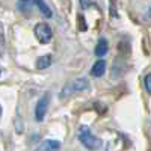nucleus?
<instances>
[{"label":"nucleus","instance_id":"obj_6","mask_svg":"<svg viewBox=\"0 0 151 151\" xmlns=\"http://www.w3.org/2000/svg\"><path fill=\"white\" fill-rule=\"evenodd\" d=\"M106 67H107V64L103 59L97 60L91 68V76H94V77H101V76L106 73Z\"/></svg>","mask_w":151,"mask_h":151},{"label":"nucleus","instance_id":"obj_13","mask_svg":"<svg viewBox=\"0 0 151 151\" xmlns=\"http://www.w3.org/2000/svg\"><path fill=\"white\" fill-rule=\"evenodd\" d=\"M148 14H150V17H151V8H150V12H148Z\"/></svg>","mask_w":151,"mask_h":151},{"label":"nucleus","instance_id":"obj_8","mask_svg":"<svg viewBox=\"0 0 151 151\" xmlns=\"http://www.w3.org/2000/svg\"><path fill=\"white\" fill-rule=\"evenodd\" d=\"M52 62H53L52 55H44V56H41V58H38V60H36V68H38V70H45V68H48L50 65H52Z\"/></svg>","mask_w":151,"mask_h":151},{"label":"nucleus","instance_id":"obj_2","mask_svg":"<svg viewBox=\"0 0 151 151\" xmlns=\"http://www.w3.org/2000/svg\"><path fill=\"white\" fill-rule=\"evenodd\" d=\"M88 88H89V80L85 79V77H79V79L73 80V82H68L64 86V89H62V92H60V98H67L68 95H71L74 92H83V91L88 89Z\"/></svg>","mask_w":151,"mask_h":151},{"label":"nucleus","instance_id":"obj_14","mask_svg":"<svg viewBox=\"0 0 151 151\" xmlns=\"http://www.w3.org/2000/svg\"><path fill=\"white\" fill-rule=\"evenodd\" d=\"M21 2H27V0H21Z\"/></svg>","mask_w":151,"mask_h":151},{"label":"nucleus","instance_id":"obj_10","mask_svg":"<svg viewBox=\"0 0 151 151\" xmlns=\"http://www.w3.org/2000/svg\"><path fill=\"white\" fill-rule=\"evenodd\" d=\"M77 20H79V30L80 32H85L88 27H86V21H85V17L82 15V14H79L77 15Z\"/></svg>","mask_w":151,"mask_h":151},{"label":"nucleus","instance_id":"obj_7","mask_svg":"<svg viewBox=\"0 0 151 151\" xmlns=\"http://www.w3.org/2000/svg\"><path fill=\"white\" fill-rule=\"evenodd\" d=\"M107 48H109V42L106 38H100L97 45H95V56H104L107 53Z\"/></svg>","mask_w":151,"mask_h":151},{"label":"nucleus","instance_id":"obj_12","mask_svg":"<svg viewBox=\"0 0 151 151\" xmlns=\"http://www.w3.org/2000/svg\"><path fill=\"white\" fill-rule=\"evenodd\" d=\"M79 2H80V6L83 9H88V8L92 5V0H79Z\"/></svg>","mask_w":151,"mask_h":151},{"label":"nucleus","instance_id":"obj_9","mask_svg":"<svg viewBox=\"0 0 151 151\" xmlns=\"http://www.w3.org/2000/svg\"><path fill=\"white\" fill-rule=\"evenodd\" d=\"M35 2V5L38 6V9L41 11V14L44 15V17H47V18H50L53 14H52V9H50L48 6H47V3L44 2V0H33Z\"/></svg>","mask_w":151,"mask_h":151},{"label":"nucleus","instance_id":"obj_1","mask_svg":"<svg viewBox=\"0 0 151 151\" xmlns=\"http://www.w3.org/2000/svg\"><path fill=\"white\" fill-rule=\"evenodd\" d=\"M79 141L82 142L83 147H86L91 151H95V150H98L100 147H101V139L94 136L86 125H80L79 127Z\"/></svg>","mask_w":151,"mask_h":151},{"label":"nucleus","instance_id":"obj_3","mask_svg":"<svg viewBox=\"0 0 151 151\" xmlns=\"http://www.w3.org/2000/svg\"><path fill=\"white\" fill-rule=\"evenodd\" d=\"M33 32H35L36 40L40 41L41 44L50 42V40H52V36H53L52 27H50L47 23H38L36 26H35V30H33Z\"/></svg>","mask_w":151,"mask_h":151},{"label":"nucleus","instance_id":"obj_11","mask_svg":"<svg viewBox=\"0 0 151 151\" xmlns=\"http://www.w3.org/2000/svg\"><path fill=\"white\" fill-rule=\"evenodd\" d=\"M145 89H147V92L151 95V73L145 76Z\"/></svg>","mask_w":151,"mask_h":151},{"label":"nucleus","instance_id":"obj_4","mask_svg":"<svg viewBox=\"0 0 151 151\" xmlns=\"http://www.w3.org/2000/svg\"><path fill=\"white\" fill-rule=\"evenodd\" d=\"M48 103H50V94H44L40 100H38V103L35 106V118L36 121H42L45 113H47V107H48Z\"/></svg>","mask_w":151,"mask_h":151},{"label":"nucleus","instance_id":"obj_5","mask_svg":"<svg viewBox=\"0 0 151 151\" xmlns=\"http://www.w3.org/2000/svg\"><path fill=\"white\" fill-rule=\"evenodd\" d=\"M59 148H60V142L59 141H56V139H47V141H44L40 145V148H38L36 151H58Z\"/></svg>","mask_w":151,"mask_h":151}]
</instances>
